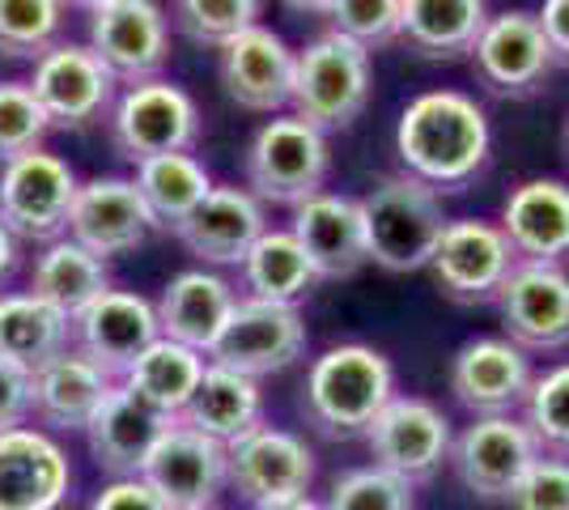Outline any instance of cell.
I'll list each match as a JSON object with an SVG mask.
<instances>
[{
	"instance_id": "cell-1",
	"label": "cell",
	"mask_w": 569,
	"mask_h": 510,
	"mask_svg": "<svg viewBox=\"0 0 569 510\" xmlns=\"http://www.w3.org/2000/svg\"><path fill=\"white\" fill-rule=\"evenodd\" d=\"M489 116L472 94L426 90L400 111L396 153L403 174L429 183L433 192H459L489 162Z\"/></svg>"
},
{
	"instance_id": "cell-2",
	"label": "cell",
	"mask_w": 569,
	"mask_h": 510,
	"mask_svg": "<svg viewBox=\"0 0 569 510\" xmlns=\"http://www.w3.org/2000/svg\"><path fill=\"white\" fill-rule=\"evenodd\" d=\"M396 396V370L370 344H332L302 383V413L323 438H366Z\"/></svg>"
},
{
	"instance_id": "cell-3",
	"label": "cell",
	"mask_w": 569,
	"mask_h": 510,
	"mask_svg": "<svg viewBox=\"0 0 569 510\" xmlns=\"http://www.w3.org/2000/svg\"><path fill=\"white\" fill-rule=\"evenodd\" d=\"M366 226V256L387 272L429 268V256L447 230L442 192L412 174H387L357 200Z\"/></svg>"
},
{
	"instance_id": "cell-4",
	"label": "cell",
	"mask_w": 569,
	"mask_h": 510,
	"mask_svg": "<svg viewBox=\"0 0 569 510\" xmlns=\"http://www.w3.org/2000/svg\"><path fill=\"white\" fill-rule=\"evenodd\" d=\"M370 86H375L370 51L345 39L340 30H323L293 60L289 107L298 120H307L310 128H319L328 137V132H345L361 120V111L370 102Z\"/></svg>"
},
{
	"instance_id": "cell-5",
	"label": "cell",
	"mask_w": 569,
	"mask_h": 510,
	"mask_svg": "<svg viewBox=\"0 0 569 510\" xmlns=\"http://www.w3.org/2000/svg\"><path fill=\"white\" fill-rule=\"evenodd\" d=\"M332 170L328 137L310 128L298 116H277L251 137L247 149V192L260 204H289L298 209L302 200L323 192V179Z\"/></svg>"
},
{
	"instance_id": "cell-6",
	"label": "cell",
	"mask_w": 569,
	"mask_h": 510,
	"mask_svg": "<svg viewBox=\"0 0 569 510\" xmlns=\"http://www.w3.org/2000/svg\"><path fill=\"white\" fill-rule=\"evenodd\" d=\"M77 170L48 149H30L0 167V221L18 243H56L69 234Z\"/></svg>"
},
{
	"instance_id": "cell-7",
	"label": "cell",
	"mask_w": 569,
	"mask_h": 510,
	"mask_svg": "<svg viewBox=\"0 0 569 510\" xmlns=\"http://www.w3.org/2000/svg\"><path fill=\"white\" fill-rule=\"evenodd\" d=\"M111 141L132 167L162 153H191L200 141V107L167 77L128 86L111 107Z\"/></svg>"
},
{
	"instance_id": "cell-8",
	"label": "cell",
	"mask_w": 569,
	"mask_h": 510,
	"mask_svg": "<svg viewBox=\"0 0 569 510\" xmlns=\"http://www.w3.org/2000/svg\"><path fill=\"white\" fill-rule=\"evenodd\" d=\"M302 353H307V319L298 307L238 298L204 358L247 379H263V374L289 370Z\"/></svg>"
},
{
	"instance_id": "cell-9",
	"label": "cell",
	"mask_w": 569,
	"mask_h": 510,
	"mask_svg": "<svg viewBox=\"0 0 569 510\" xmlns=\"http://www.w3.org/2000/svg\"><path fill=\"white\" fill-rule=\"evenodd\" d=\"M30 90L39 98V107L48 111L51 128H90L102 116H111L119 98L116 73L98 60L94 48H81V43H56L51 51H43L34 60V73H30Z\"/></svg>"
},
{
	"instance_id": "cell-10",
	"label": "cell",
	"mask_w": 569,
	"mask_h": 510,
	"mask_svg": "<svg viewBox=\"0 0 569 510\" xmlns=\"http://www.w3.org/2000/svg\"><path fill=\"white\" fill-rule=\"evenodd\" d=\"M90 48L119 86L162 77L170 60V22L158 0H102L90 9Z\"/></svg>"
},
{
	"instance_id": "cell-11",
	"label": "cell",
	"mask_w": 569,
	"mask_h": 510,
	"mask_svg": "<svg viewBox=\"0 0 569 510\" xmlns=\"http://www.w3.org/2000/svg\"><path fill=\"white\" fill-rule=\"evenodd\" d=\"M540 456V442L519 417H476L451 442L455 477L480 502H510V493Z\"/></svg>"
},
{
	"instance_id": "cell-12",
	"label": "cell",
	"mask_w": 569,
	"mask_h": 510,
	"mask_svg": "<svg viewBox=\"0 0 569 510\" xmlns=\"http://www.w3.org/2000/svg\"><path fill=\"white\" fill-rule=\"evenodd\" d=\"M515 247L501 234L498 221L459 218L447 221L442 239L429 256V272L438 281V290L459 307L476 302H493L506 281V272L515 268Z\"/></svg>"
},
{
	"instance_id": "cell-13",
	"label": "cell",
	"mask_w": 569,
	"mask_h": 510,
	"mask_svg": "<svg viewBox=\"0 0 569 510\" xmlns=\"http://www.w3.org/2000/svg\"><path fill=\"white\" fill-rule=\"evenodd\" d=\"M451 421L421 396H391V404L366 430V447L379 468L403 477L408 486L429 481L451 460Z\"/></svg>"
},
{
	"instance_id": "cell-14",
	"label": "cell",
	"mask_w": 569,
	"mask_h": 510,
	"mask_svg": "<svg viewBox=\"0 0 569 510\" xmlns=\"http://www.w3.org/2000/svg\"><path fill=\"white\" fill-rule=\"evenodd\" d=\"M141 481L170 510H209L221 486L230 481V460L217 438L200 434L183 421H170L167 434L153 442L144 460Z\"/></svg>"
},
{
	"instance_id": "cell-15",
	"label": "cell",
	"mask_w": 569,
	"mask_h": 510,
	"mask_svg": "<svg viewBox=\"0 0 569 510\" xmlns=\"http://www.w3.org/2000/svg\"><path fill=\"white\" fill-rule=\"evenodd\" d=\"M506 340L519 349H566L569 344V272L566 264L515 260L498 290Z\"/></svg>"
},
{
	"instance_id": "cell-16",
	"label": "cell",
	"mask_w": 569,
	"mask_h": 510,
	"mask_svg": "<svg viewBox=\"0 0 569 510\" xmlns=\"http://www.w3.org/2000/svg\"><path fill=\"white\" fill-rule=\"evenodd\" d=\"M476 81L493 98H536L552 73V51L536 13H498L489 18L472 48Z\"/></svg>"
},
{
	"instance_id": "cell-17",
	"label": "cell",
	"mask_w": 569,
	"mask_h": 510,
	"mask_svg": "<svg viewBox=\"0 0 569 510\" xmlns=\"http://www.w3.org/2000/svg\"><path fill=\"white\" fill-rule=\"evenodd\" d=\"M536 383L531 358L506 337L468 340L451 362L455 400L472 417H510L527 404V391Z\"/></svg>"
},
{
	"instance_id": "cell-18",
	"label": "cell",
	"mask_w": 569,
	"mask_h": 510,
	"mask_svg": "<svg viewBox=\"0 0 569 510\" xmlns=\"http://www.w3.org/2000/svg\"><path fill=\"white\" fill-rule=\"evenodd\" d=\"M153 230H158V221L144 209L132 179L98 174V179H86L77 188V200H72L69 213V239L81 243L86 251L111 260V256H123V251H137Z\"/></svg>"
},
{
	"instance_id": "cell-19",
	"label": "cell",
	"mask_w": 569,
	"mask_h": 510,
	"mask_svg": "<svg viewBox=\"0 0 569 510\" xmlns=\"http://www.w3.org/2000/svg\"><path fill=\"white\" fill-rule=\"evenodd\" d=\"M293 60L298 51L277 30L251 26L234 34L226 48H217V73H221L230 102H238L242 111L277 116L289 107V94H293Z\"/></svg>"
},
{
	"instance_id": "cell-20",
	"label": "cell",
	"mask_w": 569,
	"mask_h": 510,
	"mask_svg": "<svg viewBox=\"0 0 569 510\" xmlns=\"http://www.w3.org/2000/svg\"><path fill=\"white\" fill-rule=\"evenodd\" d=\"M226 460H230V486L247 502L298 498L315 481V451L298 434L263 421L226 447Z\"/></svg>"
},
{
	"instance_id": "cell-21",
	"label": "cell",
	"mask_w": 569,
	"mask_h": 510,
	"mask_svg": "<svg viewBox=\"0 0 569 510\" xmlns=\"http://www.w3.org/2000/svg\"><path fill=\"white\" fill-rule=\"evenodd\" d=\"M72 332H77V353H86L111 379H123L128 366L162 337L158 307L128 290H107L98 302H90L72 319Z\"/></svg>"
},
{
	"instance_id": "cell-22",
	"label": "cell",
	"mask_w": 569,
	"mask_h": 510,
	"mask_svg": "<svg viewBox=\"0 0 569 510\" xmlns=\"http://www.w3.org/2000/svg\"><path fill=\"white\" fill-rule=\"evenodd\" d=\"M72 486V463L43 430L0 434V510H60Z\"/></svg>"
},
{
	"instance_id": "cell-23",
	"label": "cell",
	"mask_w": 569,
	"mask_h": 510,
	"mask_svg": "<svg viewBox=\"0 0 569 510\" xmlns=\"http://www.w3.org/2000/svg\"><path fill=\"white\" fill-rule=\"evenodd\" d=\"M174 417H167L162 409H153L149 400H141L132 388L116 383L111 396L102 400V409L94 413V421L86 426V442L90 456L102 472H111L116 481L123 477H141L144 460L153 451V442L167 434V426Z\"/></svg>"
},
{
	"instance_id": "cell-24",
	"label": "cell",
	"mask_w": 569,
	"mask_h": 510,
	"mask_svg": "<svg viewBox=\"0 0 569 510\" xmlns=\"http://www.w3.org/2000/svg\"><path fill=\"white\" fill-rule=\"evenodd\" d=\"M293 239L302 243L319 281H345L366 264L361 204L340 192H315L293 209Z\"/></svg>"
},
{
	"instance_id": "cell-25",
	"label": "cell",
	"mask_w": 569,
	"mask_h": 510,
	"mask_svg": "<svg viewBox=\"0 0 569 510\" xmlns=\"http://www.w3.org/2000/svg\"><path fill=\"white\" fill-rule=\"evenodd\" d=\"M263 230H268L263 204L247 188H213L209 200L174 234L196 260L217 268H234L247 260V251L256 247Z\"/></svg>"
},
{
	"instance_id": "cell-26",
	"label": "cell",
	"mask_w": 569,
	"mask_h": 510,
	"mask_svg": "<svg viewBox=\"0 0 569 510\" xmlns=\"http://www.w3.org/2000/svg\"><path fill=\"white\" fill-rule=\"evenodd\" d=\"M501 234L519 260H569V183L561 179H527L501 204Z\"/></svg>"
},
{
	"instance_id": "cell-27",
	"label": "cell",
	"mask_w": 569,
	"mask_h": 510,
	"mask_svg": "<svg viewBox=\"0 0 569 510\" xmlns=\"http://www.w3.org/2000/svg\"><path fill=\"white\" fill-rule=\"evenodd\" d=\"M111 388H116V379L107 370H98L86 353L64 349L34 370V417L51 430L86 434V426L94 421Z\"/></svg>"
},
{
	"instance_id": "cell-28",
	"label": "cell",
	"mask_w": 569,
	"mask_h": 510,
	"mask_svg": "<svg viewBox=\"0 0 569 510\" xmlns=\"http://www.w3.org/2000/svg\"><path fill=\"white\" fill-rule=\"evenodd\" d=\"M234 286L221 272L188 268V272L170 277V286L158 298V328L167 340H179L188 349L209 353V344L217 340L226 316L234 311Z\"/></svg>"
},
{
	"instance_id": "cell-29",
	"label": "cell",
	"mask_w": 569,
	"mask_h": 510,
	"mask_svg": "<svg viewBox=\"0 0 569 510\" xmlns=\"http://www.w3.org/2000/svg\"><path fill=\"white\" fill-rule=\"evenodd\" d=\"M485 22V0H400V43L421 60L472 56Z\"/></svg>"
},
{
	"instance_id": "cell-30",
	"label": "cell",
	"mask_w": 569,
	"mask_h": 510,
	"mask_svg": "<svg viewBox=\"0 0 569 510\" xmlns=\"http://www.w3.org/2000/svg\"><path fill=\"white\" fill-rule=\"evenodd\" d=\"M260 417H263L260 379H247V374H238V370H226V366L209 362L200 388H196V396L188 400V409L174 417V421H183L191 430L217 438L221 447H230V442H238L247 430H256Z\"/></svg>"
},
{
	"instance_id": "cell-31",
	"label": "cell",
	"mask_w": 569,
	"mask_h": 510,
	"mask_svg": "<svg viewBox=\"0 0 569 510\" xmlns=\"http://www.w3.org/2000/svg\"><path fill=\"white\" fill-rule=\"evenodd\" d=\"M107 290H111L107 260L86 251L81 243H72L69 234L43 247V256L30 268V293L56 307L60 316H69V323Z\"/></svg>"
},
{
	"instance_id": "cell-32",
	"label": "cell",
	"mask_w": 569,
	"mask_h": 510,
	"mask_svg": "<svg viewBox=\"0 0 569 510\" xmlns=\"http://www.w3.org/2000/svg\"><path fill=\"white\" fill-rule=\"evenodd\" d=\"M132 183L141 192L144 209L158 221V230H179L217 188L204 162L191 158V153H162V158L137 162Z\"/></svg>"
},
{
	"instance_id": "cell-33",
	"label": "cell",
	"mask_w": 569,
	"mask_h": 510,
	"mask_svg": "<svg viewBox=\"0 0 569 510\" xmlns=\"http://www.w3.org/2000/svg\"><path fill=\"white\" fill-rule=\"evenodd\" d=\"M204 370H209V362H204L200 349H188L179 340L158 337L137 362L128 366L123 388H132L141 400H149L153 409H162L167 417H179L188 409L191 396H196V388H200Z\"/></svg>"
},
{
	"instance_id": "cell-34",
	"label": "cell",
	"mask_w": 569,
	"mask_h": 510,
	"mask_svg": "<svg viewBox=\"0 0 569 510\" xmlns=\"http://www.w3.org/2000/svg\"><path fill=\"white\" fill-rule=\"evenodd\" d=\"M72 323L34 293H0V358L39 370L69 349Z\"/></svg>"
},
{
	"instance_id": "cell-35",
	"label": "cell",
	"mask_w": 569,
	"mask_h": 510,
	"mask_svg": "<svg viewBox=\"0 0 569 510\" xmlns=\"http://www.w3.org/2000/svg\"><path fill=\"white\" fill-rule=\"evenodd\" d=\"M238 268H242V286L251 290L247 298L284 302V307H298L310 293V286L319 281L302 243L293 239V230H263Z\"/></svg>"
},
{
	"instance_id": "cell-36",
	"label": "cell",
	"mask_w": 569,
	"mask_h": 510,
	"mask_svg": "<svg viewBox=\"0 0 569 510\" xmlns=\"http://www.w3.org/2000/svg\"><path fill=\"white\" fill-rule=\"evenodd\" d=\"M64 0H0V56L39 60L64 34Z\"/></svg>"
},
{
	"instance_id": "cell-37",
	"label": "cell",
	"mask_w": 569,
	"mask_h": 510,
	"mask_svg": "<svg viewBox=\"0 0 569 510\" xmlns=\"http://www.w3.org/2000/svg\"><path fill=\"white\" fill-rule=\"evenodd\" d=\"M263 0H174V26L196 48H226L234 34L260 26Z\"/></svg>"
},
{
	"instance_id": "cell-38",
	"label": "cell",
	"mask_w": 569,
	"mask_h": 510,
	"mask_svg": "<svg viewBox=\"0 0 569 510\" xmlns=\"http://www.w3.org/2000/svg\"><path fill=\"white\" fill-rule=\"evenodd\" d=\"M522 421L540 451H552L557 460H569V362L545 370L522 404Z\"/></svg>"
},
{
	"instance_id": "cell-39",
	"label": "cell",
	"mask_w": 569,
	"mask_h": 510,
	"mask_svg": "<svg viewBox=\"0 0 569 510\" xmlns=\"http://www.w3.org/2000/svg\"><path fill=\"white\" fill-rule=\"evenodd\" d=\"M48 132L51 120L39 107L30 81H0V167L30 153V149H43Z\"/></svg>"
},
{
	"instance_id": "cell-40",
	"label": "cell",
	"mask_w": 569,
	"mask_h": 510,
	"mask_svg": "<svg viewBox=\"0 0 569 510\" xmlns=\"http://www.w3.org/2000/svg\"><path fill=\"white\" fill-rule=\"evenodd\" d=\"M323 510H412V486L379 463L336 477Z\"/></svg>"
},
{
	"instance_id": "cell-41",
	"label": "cell",
	"mask_w": 569,
	"mask_h": 510,
	"mask_svg": "<svg viewBox=\"0 0 569 510\" xmlns=\"http://www.w3.org/2000/svg\"><path fill=\"white\" fill-rule=\"evenodd\" d=\"M328 18H332V30L361 43L366 51L400 43V0H332Z\"/></svg>"
},
{
	"instance_id": "cell-42",
	"label": "cell",
	"mask_w": 569,
	"mask_h": 510,
	"mask_svg": "<svg viewBox=\"0 0 569 510\" xmlns=\"http://www.w3.org/2000/svg\"><path fill=\"white\" fill-rule=\"evenodd\" d=\"M510 510H569V460L540 456L510 493Z\"/></svg>"
},
{
	"instance_id": "cell-43",
	"label": "cell",
	"mask_w": 569,
	"mask_h": 510,
	"mask_svg": "<svg viewBox=\"0 0 569 510\" xmlns=\"http://www.w3.org/2000/svg\"><path fill=\"white\" fill-rule=\"evenodd\" d=\"M30 413H34V370L0 358V434L22 430Z\"/></svg>"
},
{
	"instance_id": "cell-44",
	"label": "cell",
	"mask_w": 569,
	"mask_h": 510,
	"mask_svg": "<svg viewBox=\"0 0 569 510\" xmlns=\"http://www.w3.org/2000/svg\"><path fill=\"white\" fill-rule=\"evenodd\" d=\"M90 510H170L153 489L144 486L141 477H123V481H111V486L98 493Z\"/></svg>"
},
{
	"instance_id": "cell-45",
	"label": "cell",
	"mask_w": 569,
	"mask_h": 510,
	"mask_svg": "<svg viewBox=\"0 0 569 510\" xmlns=\"http://www.w3.org/2000/svg\"><path fill=\"white\" fill-rule=\"evenodd\" d=\"M536 18H540V30L552 51V64L569 69V0H545V9Z\"/></svg>"
},
{
	"instance_id": "cell-46",
	"label": "cell",
	"mask_w": 569,
	"mask_h": 510,
	"mask_svg": "<svg viewBox=\"0 0 569 510\" xmlns=\"http://www.w3.org/2000/svg\"><path fill=\"white\" fill-rule=\"evenodd\" d=\"M13 268H18V239H13L9 226L0 221V286L13 277Z\"/></svg>"
},
{
	"instance_id": "cell-47",
	"label": "cell",
	"mask_w": 569,
	"mask_h": 510,
	"mask_svg": "<svg viewBox=\"0 0 569 510\" xmlns=\"http://www.w3.org/2000/svg\"><path fill=\"white\" fill-rule=\"evenodd\" d=\"M256 510H323L310 493H298V498H277V502H256Z\"/></svg>"
},
{
	"instance_id": "cell-48",
	"label": "cell",
	"mask_w": 569,
	"mask_h": 510,
	"mask_svg": "<svg viewBox=\"0 0 569 510\" xmlns=\"http://www.w3.org/2000/svg\"><path fill=\"white\" fill-rule=\"evenodd\" d=\"M284 9H293V13H323L328 18V9H332V0H281Z\"/></svg>"
},
{
	"instance_id": "cell-49",
	"label": "cell",
	"mask_w": 569,
	"mask_h": 510,
	"mask_svg": "<svg viewBox=\"0 0 569 510\" xmlns=\"http://www.w3.org/2000/svg\"><path fill=\"white\" fill-rule=\"evenodd\" d=\"M64 4H81V9H94V4H102V0H64Z\"/></svg>"
},
{
	"instance_id": "cell-50",
	"label": "cell",
	"mask_w": 569,
	"mask_h": 510,
	"mask_svg": "<svg viewBox=\"0 0 569 510\" xmlns=\"http://www.w3.org/2000/svg\"><path fill=\"white\" fill-rule=\"evenodd\" d=\"M566 158H569V123H566Z\"/></svg>"
},
{
	"instance_id": "cell-51",
	"label": "cell",
	"mask_w": 569,
	"mask_h": 510,
	"mask_svg": "<svg viewBox=\"0 0 569 510\" xmlns=\"http://www.w3.org/2000/svg\"><path fill=\"white\" fill-rule=\"evenodd\" d=\"M209 510H217V507H209Z\"/></svg>"
}]
</instances>
